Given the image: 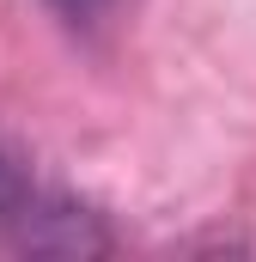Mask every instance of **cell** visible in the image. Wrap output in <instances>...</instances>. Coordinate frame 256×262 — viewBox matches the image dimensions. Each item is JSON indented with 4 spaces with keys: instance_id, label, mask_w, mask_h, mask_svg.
I'll return each mask as SVG.
<instances>
[{
    "instance_id": "cell-2",
    "label": "cell",
    "mask_w": 256,
    "mask_h": 262,
    "mask_svg": "<svg viewBox=\"0 0 256 262\" xmlns=\"http://www.w3.org/2000/svg\"><path fill=\"white\" fill-rule=\"evenodd\" d=\"M49 6L61 12L67 25H98V18H104V12H110L116 0H49Z\"/></svg>"
},
{
    "instance_id": "cell-1",
    "label": "cell",
    "mask_w": 256,
    "mask_h": 262,
    "mask_svg": "<svg viewBox=\"0 0 256 262\" xmlns=\"http://www.w3.org/2000/svg\"><path fill=\"white\" fill-rule=\"evenodd\" d=\"M37 177H31V165H25V152H12V146H0V232H12L18 226V213L37 201Z\"/></svg>"
}]
</instances>
